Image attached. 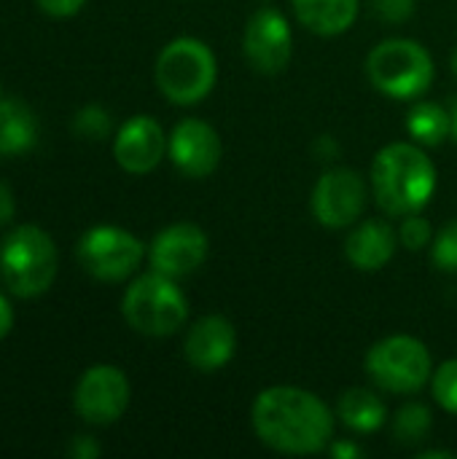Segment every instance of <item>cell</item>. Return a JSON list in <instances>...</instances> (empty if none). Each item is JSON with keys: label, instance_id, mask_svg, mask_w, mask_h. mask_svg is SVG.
<instances>
[{"label": "cell", "instance_id": "cell-31", "mask_svg": "<svg viewBox=\"0 0 457 459\" xmlns=\"http://www.w3.org/2000/svg\"><path fill=\"white\" fill-rule=\"evenodd\" d=\"M11 325H13V312H11V304H8V301L0 296V339H5V336H8Z\"/></svg>", "mask_w": 457, "mask_h": 459}, {"label": "cell", "instance_id": "cell-12", "mask_svg": "<svg viewBox=\"0 0 457 459\" xmlns=\"http://www.w3.org/2000/svg\"><path fill=\"white\" fill-rule=\"evenodd\" d=\"M167 156L180 175L191 180H202L218 169L224 145L218 132L207 121L183 118L167 134Z\"/></svg>", "mask_w": 457, "mask_h": 459}, {"label": "cell", "instance_id": "cell-27", "mask_svg": "<svg viewBox=\"0 0 457 459\" xmlns=\"http://www.w3.org/2000/svg\"><path fill=\"white\" fill-rule=\"evenodd\" d=\"M86 0H38V5L43 8V13L48 16H57V19H65V16H73L83 8Z\"/></svg>", "mask_w": 457, "mask_h": 459}, {"label": "cell", "instance_id": "cell-34", "mask_svg": "<svg viewBox=\"0 0 457 459\" xmlns=\"http://www.w3.org/2000/svg\"><path fill=\"white\" fill-rule=\"evenodd\" d=\"M450 65H453V73H455V78H457V48H455V54H453V59H450Z\"/></svg>", "mask_w": 457, "mask_h": 459}, {"label": "cell", "instance_id": "cell-2", "mask_svg": "<svg viewBox=\"0 0 457 459\" xmlns=\"http://www.w3.org/2000/svg\"><path fill=\"white\" fill-rule=\"evenodd\" d=\"M369 186L382 212L407 218L434 199L436 167L417 143H391L374 156Z\"/></svg>", "mask_w": 457, "mask_h": 459}, {"label": "cell", "instance_id": "cell-26", "mask_svg": "<svg viewBox=\"0 0 457 459\" xmlns=\"http://www.w3.org/2000/svg\"><path fill=\"white\" fill-rule=\"evenodd\" d=\"M417 0H372V11L385 24H404L415 16Z\"/></svg>", "mask_w": 457, "mask_h": 459}, {"label": "cell", "instance_id": "cell-7", "mask_svg": "<svg viewBox=\"0 0 457 459\" xmlns=\"http://www.w3.org/2000/svg\"><path fill=\"white\" fill-rule=\"evenodd\" d=\"M369 382L391 395L420 393L434 377V360L428 347L407 333L380 339L364 358Z\"/></svg>", "mask_w": 457, "mask_h": 459}, {"label": "cell", "instance_id": "cell-19", "mask_svg": "<svg viewBox=\"0 0 457 459\" xmlns=\"http://www.w3.org/2000/svg\"><path fill=\"white\" fill-rule=\"evenodd\" d=\"M38 140L35 113L22 100H0V156L24 153Z\"/></svg>", "mask_w": 457, "mask_h": 459}, {"label": "cell", "instance_id": "cell-29", "mask_svg": "<svg viewBox=\"0 0 457 459\" xmlns=\"http://www.w3.org/2000/svg\"><path fill=\"white\" fill-rule=\"evenodd\" d=\"M329 455L337 459H358L364 455V449L356 446L353 441H331L329 444Z\"/></svg>", "mask_w": 457, "mask_h": 459}, {"label": "cell", "instance_id": "cell-28", "mask_svg": "<svg viewBox=\"0 0 457 459\" xmlns=\"http://www.w3.org/2000/svg\"><path fill=\"white\" fill-rule=\"evenodd\" d=\"M100 444L92 438V436H78V438H73V444H70V457L75 459H97L100 457Z\"/></svg>", "mask_w": 457, "mask_h": 459}, {"label": "cell", "instance_id": "cell-8", "mask_svg": "<svg viewBox=\"0 0 457 459\" xmlns=\"http://www.w3.org/2000/svg\"><path fill=\"white\" fill-rule=\"evenodd\" d=\"M86 274L102 282L127 280L143 261L145 247L143 242L119 226H94L89 229L75 250Z\"/></svg>", "mask_w": 457, "mask_h": 459}, {"label": "cell", "instance_id": "cell-22", "mask_svg": "<svg viewBox=\"0 0 457 459\" xmlns=\"http://www.w3.org/2000/svg\"><path fill=\"white\" fill-rule=\"evenodd\" d=\"M431 261L439 272L457 274V218L447 221L436 234L431 245Z\"/></svg>", "mask_w": 457, "mask_h": 459}, {"label": "cell", "instance_id": "cell-23", "mask_svg": "<svg viewBox=\"0 0 457 459\" xmlns=\"http://www.w3.org/2000/svg\"><path fill=\"white\" fill-rule=\"evenodd\" d=\"M431 393H434V401L447 414H455L457 417V358L455 360L442 363L434 371V377H431Z\"/></svg>", "mask_w": 457, "mask_h": 459}, {"label": "cell", "instance_id": "cell-1", "mask_svg": "<svg viewBox=\"0 0 457 459\" xmlns=\"http://www.w3.org/2000/svg\"><path fill=\"white\" fill-rule=\"evenodd\" d=\"M256 438L280 455H318L334 441V414L315 393L277 385L256 395L250 406Z\"/></svg>", "mask_w": 457, "mask_h": 459}, {"label": "cell", "instance_id": "cell-17", "mask_svg": "<svg viewBox=\"0 0 457 459\" xmlns=\"http://www.w3.org/2000/svg\"><path fill=\"white\" fill-rule=\"evenodd\" d=\"M296 22L321 38H337L358 19L361 0H291Z\"/></svg>", "mask_w": 457, "mask_h": 459}, {"label": "cell", "instance_id": "cell-32", "mask_svg": "<svg viewBox=\"0 0 457 459\" xmlns=\"http://www.w3.org/2000/svg\"><path fill=\"white\" fill-rule=\"evenodd\" d=\"M447 108H450V140L457 143V100H453Z\"/></svg>", "mask_w": 457, "mask_h": 459}, {"label": "cell", "instance_id": "cell-18", "mask_svg": "<svg viewBox=\"0 0 457 459\" xmlns=\"http://www.w3.org/2000/svg\"><path fill=\"white\" fill-rule=\"evenodd\" d=\"M337 417L347 430L369 436V433H377L388 422V406L374 390L353 387V390H345L339 395Z\"/></svg>", "mask_w": 457, "mask_h": 459}, {"label": "cell", "instance_id": "cell-33", "mask_svg": "<svg viewBox=\"0 0 457 459\" xmlns=\"http://www.w3.org/2000/svg\"><path fill=\"white\" fill-rule=\"evenodd\" d=\"M420 459H455V455L442 452V449H428V452H420Z\"/></svg>", "mask_w": 457, "mask_h": 459}, {"label": "cell", "instance_id": "cell-21", "mask_svg": "<svg viewBox=\"0 0 457 459\" xmlns=\"http://www.w3.org/2000/svg\"><path fill=\"white\" fill-rule=\"evenodd\" d=\"M434 430V414L426 403H407L396 411L393 417V436L404 446H417L423 444Z\"/></svg>", "mask_w": 457, "mask_h": 459}, {"label": "cell", "instance_id": "cell-25", "mask_svg": "<svg viewBox=\"0 0 457 459\" xmlns=\"http://www.w3.org/2000/svg\"><path fill=\"white\" fill-rule=\"evenodd\" d=\"M399 239L407 250H423L434 242V229L420 212H415V215L404 218V223L399 229Z\"/></svg>", "mask_w": 457, "mask_h": 459}, {"label": "cell", "instance_id": "cell-6", "mask_svg": "<svg viewBox=\"0 0 457 459\" xmlns=\"http://www.w3.org/2000/svg\"><path fill=\"white\" fill-rule=\"evenodd\" d=\"M0 277L19 299L46 293L57 277V247L38 226L13 229L0 247Z\"/></svg>", "mask_w": 457, "mask_h": 459}, {"label": "cell", "instance_id": "cell-14", "mask_svg": "<svg viewBox=\"0 0 457 459\" xmlns=\"http://www.w3.org/2000/svg\"><path fill=\"white\" fill-rule=\"evenodd\" d=\"M167 153V134L151 116H132L113 140V156L129 175H148Z\"/></svg>", "mask_w": 457, "mask_h": 459}, {"label": "cell", "instance_id": "cell-11", "mask_svg": "<svg viewBox=\"0 0 457 459\" xmlns=\"http://www.w3.org/2000/svg\"><path fill=\"white\" fill-rule=\"evenodd\" d=\"M129 379L116 366H92L75 385V411L89 425H113L129 406Z\"/></svg>", "mask_w": 457, "mask_h": 459}, {"label": "cell", "instance_id": "cell-3", "mask_svg": "<svg viewBox=\"0 0 457 459\" xmlns=\"http://www.w3.org/2000/svg\"><path fill=\"white\" fill-rule=\"evenodd\" d=\"M154 78L167 102L183 108L197 105L215 89L218 59L207 43L197 38H175L159 51Z\"/></svg>", "mask_w": 457, "mask_h": 459}, {"label": "cell", "instance_id": "cell-30", "mask_svg": "<svg viewBox=\"0 0 457 459\" xmlns=\"http://www.w3.org/2000/svg\"><path fill=\"white\" fill-rule=\"evenodd\" d=\"M13 212H16L13 191H11L5 183H0V226H3V223H8V221L13 218Z\"/></svg>", "mask_w": 457, "mask_h": 459}, {"label": "cell", "instance_id": "cell-4", "mask_svg": "<svg viewBox=\"0 0 457 459\" xmlns=\"http://www.w3.org/2000/svg\"><path fill=\"white\" fill-rule=\"evenodd\" d=\"M366 75L372 86L391 100H417L436 78L431 51L409 38H388L366 56Z\"/></svg>", "mask_w": 457, "mask_h": 459}, {"label": "cell", "instance_id": "cell-9", "mask_svg": "<svg viewBox=\"0 0 457 459\" xmlns=\"http://www.w3.org/2000/svg\"><path fill=\"white\" fill-rule=\"evenodd\" d=\"M366 180L350 167L323 172L312 188V215L323 229H350L366 207Z\"/></svg>", "mask_w": 457, "mask_h": 459}, {"label": "cell", "instance_id": "cell-13", "mask_svg": "<svg viewBox=\"0 0 457 459\" xmlns=\"http://www.w3.org/2000/svg\"><path fill=\"white\" fill-rule=\"evenodd\" d=\"M207 250H210L207 234L197 223L183 221V223H172L162 229L154 237L148 247V264L154 272L180 280V277L194 274L205 264Z\"/></svg>", "mask_w": 457, "mask_h": 459}, {"label": "cell", "instance_id": "cell-20", "mask_svg": "<svg viewBox=\"0 0 457 459\" xmlns=\"http://www.w3.org/2000/svg\"><path fill=\"white\" fill-rule=\"evenodd\" d=\"M407 132L412 143L423 148H436L450 137V108L439 102H415L407 113Z\"/></svg>", "mask_w": 457, "mask_h": 459}, {"label": "cell", "instance_id": "cell-10", "mask_svg": "<svg viewBox=\"0 0 457 459\" xmlns=\"http://www.w3.org/2000/svg\"><path fill=\"white\" fill-rule=\"evenodd\" d=\"M242 54L259 75H280L294 54V32L277 8H259L242 30Z\"/></svg>", "mask_w": 457, "mask_h": 459}, {"label": "cell", "instance_id": "cell-16", "mask_svg": "<svg viewBox=\"0 0 457 459\" xmlns=\"http://www.w3.org/2000/svg\"><path fill=\"white\" fill-rule=\"evenodd\" d=\"M396 242L399 234L388 221L366 218L350 226V234L345 239V258L358 272H380L396 255Z\"/></svg>", "mask_w": 457, "mask_h": 459}, {"label": "cell", "instance_id": "cell-15", "mask_svg": "<svg viewBox=\"0 0 457 459\" xmlns=\"http://www.w3.org/2000/svg\"><path fill=\"white\" fill-rule=\"evenodd\" d=\"M237 352V328L224 315L199 317L183 342V355L194 371L213 374L224 368Z\"/></svg>", "mask_w": 457, "mask_h": 459}, {"label": "cell", "instance_id": "cell-24", "mask_svg": "<svg viewBox=\"0 0 457 459\" xmlns=\"http://www.w3.org/2000/svg\"><path fill=\"white\" fill-rule=\"evenodd\" d=\"M73 129L83 137V140H102L110 134V116L105 108L100 105H86L75 113L73 118Z\"/></svg>", "mask_w": 457, "mask_h": 459}, {"label": "cell", "instance_id": "cell-5", "mask_svg": "<svg viewBox=\"0 0 457 459\" xmlns=\"http://www.w3.org/2000/svg\"><path fill=\"white\" fill-rule=\"evenodd\" d=\"M121 315L132 331L151 339H164L186 325L189 301L172 277L151 269L127 288L121 299Z\"/></svg>", "mask_w": 457, "mask_h": 459}]
</instances>
